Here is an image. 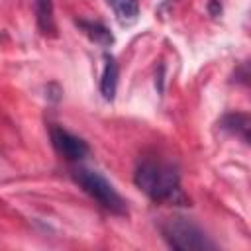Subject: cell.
Returning <instances> with one entry per match:
<instances>
[{
    "label": "cell",
    "instance_id": "obj_1",
    "mask_svg": "<svg viewBox=\"0 0 251 251\" xmlns=\"http://www.w3.org/2000/svg\"><path fill=\"white\" fill-rule=\"evenodd\" d=\"M133 182L153 202H167V204L186 202V198L180 190L178 171L171 163L143 159L135 167Z\"/></svg>",
    "mask_w": 251,
    "mask_h": 251
},
{
    "label": "cell",
    "instance_id": "obj_2",
    "mask_svg": "<svg viewBox=\"0 0 251 251\" xmlns=\"http://www.w3.org/2000/svg\"><path fill=\"white\" fill-rule=\"evenodd\" d=\"M73 178L90 198H94L100 206H104L112 214H120V216L127 214L126 200L112 186V182L98 171L86 169V167H76V169H73Z\"/></svg>",
    "mask_w": 251,
    "mask_h": 251
},
{
    "label": "cell",
    "instance_id": "obj_3",
    "mask_svg": "<svg viewBox=\"0 0 251 251\" xmlns=\"http://www.w3.org/2000/svg\"><path fill=\"white\" fill-rule=\"evenodd\" d=\"M161 235L167 241L169 247L178 251H204L214 249V243L208 239V235L190 220L175 216L167 218L161 224Z\"/></svg>",
    "mask_w": 251,
    "mask_h": 251
},
{
    "label": "cell",
    "instance_id": "obj_4",
    "mask_svg": "<svg viewBox=\"0 0 251 251\" xmlns=\"http://www.w3.org/2000/svg\"><path fill=\"white\" fill-rule=\"evenodd\" d=\"M49 135H51V143H53L55 151L61 157H65L67 161H80L90 151V147H88V143L84 139L73 135L71 131H67V129L59 127V126H53Z\"/></svg>",
    "mask_w": 251,
    "mask_h": 251
},
{
    "label": "cell",
    "instance_id": "obj_5",
    "mask_svg": "<svg viewBox=\"0 0 251 251\" xmlns=\"http://www.w3.org/2000/svg\"><path fill=\"white\" fill-rule=\"evenodd\" d=\"M116 90H118V63L110 53H104V71H102V78H100V94L104 96V100L112 102L116 98Z\"/></svg>",
    "mask_w": 251,
    "mask_h": 251
},
{
    "label": "cell",
    "instance_id": "obj_6",
    "mask_svg": "<svg viewBox=\"0 0 251 251\" xmlns=\"http://www.w3.org/2000/svg\"><path fill=\"white\" fill-rule=\"evenodd\" d=\"M106 2L114 10V14L122 25L133 24L139 16V2L137 0H106Z\"/></svg>",
    "mask_w": 251,
    "mask_h": 251
},
{
    "label": "cell",
    "instance_id": "obj_7",
    "mask_svg": "<svg viewBox=\"0 0 251 251\" xmlns=\"http://www.w3.org/2000/svg\"><path fill=\"white\" fill-rule=\"evenodd\" d=\"M76 24H78V27L84 31V35H86L88 39H92L94 43H98V45H102V47H108V45L114 43V35L110 33V29H108L106 25H102V24H98V22H86V20H78Z\"/></svg>",
    "mask_w": 251,
    "mask_h": 251
},
{
    "label": "cell",
    "instance_id": "obj_8",
    "mask_svg": "<svg viewBox=\"0 0 251 251\" xmlns=\"http://www.w3.org/2000/svg\"><path fill=\"white\" fill-rule=\"evenodd\" d=\"M220 127L241 137L243 141H249V116L247 114H227L220 122Z\"/></svg>",
    "mask_w": 251,
    "mask_h": 251
},
{
    "label": "cell",
    "instance_id": "obj_9",
    "mask_svg": "<svg viewBox=\"0 0 251 251\" xmlns=\"http://www.w3.org/2000/svg\"><path fill=\"white\" fill-rule=\"evenodd\" d=\"M35 14H37V27L41 33H53L55 31V20H53V0H35Z\"/></svg>",
    "mask_w": 251,
    "mask_h": 251
},
{
    "label": "cell",
    "instance_id": "obj_10",
    "mask_svg": "<svg viewBox=\"0 0 251 251\" xmlns=\"http://www.w3.org/2000/svg\"><path fill=\"white\" fill-rule=\"evenodd\" d=\"M45 92H47V98H49L51 102H59V98H61V94H63V90H61L59 84H55V82H51Z\"/></svg>",
    "mask_w": 251,
    "mask_h": 251
},
{
    "label": "cell",
    "instance_id": "obj_11",
    "mask_svg": "<svg viewBox=\"0 0 251 251\" xmlns=\"http://www.w3.org/2000/svg\"><path fill=\"white\" fill-rule=\"evenodd\" d=\"M210 10H212V16H218L222 12V6H218L216 2H210Z\"/></svg>",
    "mask_w": 251,
    "mask_h": 251
}]
</instances>
